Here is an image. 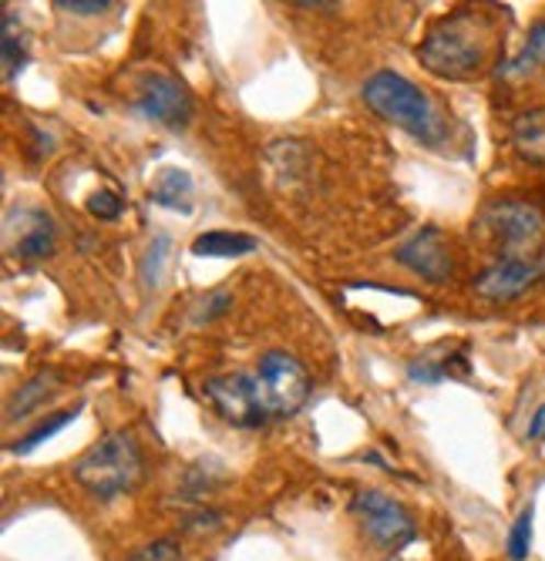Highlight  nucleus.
Instances as JSON below:
<instances>
[{"mask_svg": "<svg viewBox=\"0 0 545 561\" xmlns=\"http://www.w3.org/2000/svg\"><path fill=\"white\" fill-rule=\"evenodd\" d=\"M310 393L307 370L289 353H263L250 374H229L206 383V397L223 421L236 427H257L266 421L289 417L304 407Z\"/></svg>", "mask_w": 545, "mask_h": 561, "instance_id": "obj_1", "label": "nucleus"}, {"mask_svg": "<svg viewBox=\"0 0 545 561\" xmlns=\"http://www.w3.org/2000/svg\"><path fill=\"white\" fill-rule=\"evenodd\" d=\"M421 65L449 81H462L481 71L485 58H488V41H485V27L475 14L462 11L444 18L418 47Z\"/></svg>", "mask_w": 545, "mask_h": 561, "instance_id": "obj_2", "label": "nucleus"}, {"mask_svg": "<svg viewBox=\"0 0 545 561\" xmlns=\"http://www.w3.org/2000/svg\"><path fill=\"white\" fill-rule=\"evenodd\" d=\"M364 101L381 118L411 131L415 138H421L428 145H438L444 135V122L434 108V101L418 84H411L408 78L394 75V71L371 75L364 84Z\"/></svg>", "mask_w": 545, "mask_h": 561, "instance_id": "obj_3", "label": "nucleus"}, {"mask_svg": "<svg viewBox=\"0 0 545 561\" xmlns=\"http://www.w3.org/2000/svg\"><path fill=\"white\" fill-rule=\"evenodd\" d=\"M141 478V450L132 434H105L75 461V481L102 501L128 494Z\"/></svg>", "mask_w": 545, "mask_h": 561, "instance_id": "obj_4", "label": "nucleus"}, {"mask_svg": "<svg viewBox=\"0 0 545 561\" xmlns=\"http://www.w3.org/2000/svg\"><path fill=\"white\" fill-rule=\"evenodd\" d=\"M481 226L506 249V256H532V245L545 236V216L538 206L522 198H499L481 213Z\"/></svg>", "mask_w": 545, "mask_h": 561, "instance_id": "obj_5", "label": "nucleus"}, {"mask_svg": "<svg viewBox=\"0 0 545 561\" xmlns=\"http://www.w3.org/2000/svg\"><path fill=\"white\" fill-rule=\"evenodd\" d=\"M351 512L361 522V528L367 531V538L377 541L387 551L405 548L418 535L415 518L408 515V507L398 497L384 494V491H361V494H354Z\"/></svg>", "mask_w": 545, "mask_h": 561, "instance_id": "obj_6", "label": "nucleus"}, {"mask_svg": "<svg viewBox=\"0 0 545 561\" xmlns=\"http://www.w3.org/2000/svg\"><path fill=\"white\" fill-rule=\"evenodd\" d=\"M135 112L148 122L182 128L192 118V98H189L182 81H175L169 75H152V78H145L138 88Z\"/></svg>", "mask_w": 545, "mask_h": 561, "instance_id": "obj_7", "label": "nucleus"}, {"mask_svg": "<svg viewBox=\"0 0 545 561\" xmlns=\"http://www.w3.org/2000/svg\"><path fill=\"white\" fill-rule=\"evenodd\" d=\"M542 276H545V260H538V256H502L499 263H491L475 279V293L485 299H515L529 286H535Z\"/></svg>", "mask_w": 545, "mask_h": 561, "instance_id": "obj_8", "label": "nucleus"}, {"mask_svg": "<svg viewBox=\"0 0 545 561\" xmlns=\"http://www.w3.org/2000/svg\"><path fill=\"white\" fill-rule=\"evenodd\" d=\"M394 256H398L401 266H408L411 273H418V276L431 279V283H444V279L452 276V270H455L449 242H444L441 229H434V226H428L418 236H411L398 252H394Z\"/></svg>", "mask_w": 545, "mask_h": 561, "instance_id": "obj_9", "label": "nucleus"}, {"mask_svg": "<svg viewBox=\"0 0 545 561\" xmlns=\"http://www.w3.org/2000/svg\"><path fill=\"white\" fill-rule=\"evenodd\" d=\"M260 242L246 232H223V229H213V232H203L200 239L192 242V252L195 256H209V260H229V256H246V252H253Z\"/></svg>", "mask_w": 545, "mask_h": 561, "instance_id": "obj_10", "label": "nucleus"}, {"mask_svg": "<svg viewBox=\"0 0 545 561\" xmlns=\"http://www.w3.org/2000/svg\"><path fill=\"white\" fill-rule=\"evenodd\" d=\"M515 151L529 162H545V108H532L512 125Z\"/></svg>", "mask_w": 545, "mask_h": 561, "instance_id": "obj_11", "label": "nucleus"}, {"mask_svg": "<svg viewBox=\"0 0 545 561\" xmlns=\"http://www.w3.org/2000/svg\"><path fill=\"white\" fill-rule=\"evenodd\" d=\"M52 393H58V374H55V370H41V374L31 377L24 387H18V397H14L11 407H8V417L18 421V417H27V414H34V411H41L44 400L52 397Z\"/></svg>", "mask_w": 545, "mask_h": 561, "instance_id": "obj_12", "label": "nucleus"}, {"mask_svg": "<svg viewBox=\"0 0 545 561\" xmlns=\"http://www.w3.org/2000/svg\"><path fill=\"white\" fill-rule=\"evenodd\" d=\"M148 195H152V202H159V206H166V209L189 213L192 209V179L182 169H169V172H162V179L152 185Z\"/></svg>", "mask_w": 545, "mask_h": 561, "instance_id": "obj_13", "label": "nucleus"}, {"mask_svg": "<svg viewBox=\"0 0 545 561\" xmlns=\"http://www.w3.org/2000/svg\"><path fill=\"white\" fill-rule=\"evenodd\" d=\"M169 260H172V239L169 236H156L152 242H148L145 256H141V266H138V276H141L145 289H159L162 286Z\"/></svg>", "mask_w": 545, "mask_h": 561, "instance_id": "obj_14", "label": "nucleus"}, {"mask_svg": "<svg viewBox=\"0 0 545 561\" xmlns=\"http://www.w3.org/2000/svg\"><path fill=\"white\" fill-rule=\"evenodd\" d=\"M52 249H55V229H52V222H47L44 216H37L34 226L18 239V256H24V260H41V256H47Z\"/></svg>", "mask_w": 545, "mask_h": 561, "instance_id": "obj_15", "label": "nucleus"}, {"mask_svg": "<svg viewBox=\"0 0 545 561\" xmlns=\"http://www.w3.org/2000/svg\"><path fill=\"white\" fill-rule=\"evenodd\" d=\"M542 61H545V21H538V24L529 31L525 47L519 50V58H515L506 71H509V75H529V71H535Z\"/></svg>", "mask_w": 545, "mask_h": 561, "instance_id": "obj_16", "label": "nucleus"}, {"mask_svg": "<svg viewBox=\"0 0 545 561\" xmlns=\"http://www.w3.org/2000/svg\"><path fill=\"white\" fill-rule=\"evenodd\" d=\"M128 561H185V558H182V545L175 538H156V541L141 545L138 551H132Z\"/></svg>", "mask_w": 545, "mask_h": 561, "instance_id": "obj_17", "label": "nucleus"}, {"mask_svg": "<svg viewBox=\"0 0 545 561\" xmlns=\"http://www.w3.org/2000/svg\"><path fill=\"white\" fill-rule=\"evenodd\" d=\"M532 548V504L515 518L512 531H509V558L512 561H525Z\"/></svg>", "mask_w": 545, "mask_h": 561, "instance_id": "obj_18", "label": "nucleus"}, {"mask_svg": "<svg viewBox=\"0 0 545 561\" xmlns=\"http://www.w3.org/2000/svg\"><path fill=\"white\" fill-rule=\"evenodd\" d=\"M75 421V411H61V414H52L47 421H41L27 437H24V444H18V454H27L31 447H37L41 440H47V437H55L65 424H71Z\"/></svg>", "mask_w": 545, "mask_h": 561, "instance_id": "obj_19", "label": "nucleus"}, {"mask_svg": "<svg viewBox=\"0 0 545 561\" xmlns=\"http://www.w3.org/2000/svg\"><path fill=\"white\" fill-rule=\"evenodd\" d=\"M24 61V44H21V34H14V24L11 18H4V78L11 81L14 71L21 68Z\"/></svg>", "mask_w": 545, "mask_h": 561, "instance_id": "obj_20", "label": "nucleus"}, {"mask_svg": "<svg viewBox=\"0 0 545 561\" xmlns=\"http://www.w3.org/2000/svg\"><path fill=\"white\" fill-rule=\"evenodd\" d=\"M88 213L98 219H118L122 216V198L115 192H94L88 198Z\"/></svg>", "mask_w": 545, "mask_h": 561, "instance_id": "obj_21", "label": "nucleus"}, {"mask_svg": "<svg viewBox=\"0 0 545 561\" xmlns=\"http://www.w3.org/2000/svg\"><path fill=\"white\" fill-rule=\"evenodd\" d=\"M55 8L58 11H68V14H78V18H94V14L112 11L109 0H88V4H81V0H58Z\"/></svg>", "mask_w": 545, "mask_h": 561, "instance_id": "obj_22", "label": "nucleus"}, {"mask_svg": "<svg viewBox=\"0 0 545 561\" xmlns=\"http://www.w3.org/2000/svg\"><path fill=\"white\" fill-rule=\"evenodd\" d=\"M408 377H411L415 383H438V380L444 377V370L434 367L431 360H415V364L408 367Z\"/></svg>", "mask_w": 545, "mask_h": 561, "instance_id": "obj_23", "label": "nucleus"}, {"mask_svg": "<svg viewBox=\"0 0 545 561\" xmlns=\"http://www.w3.org/2000/svg\"><path fill=\"white\" fill-rule=\"evenodd\" d=\"M232 302V296L229 293H216V296H209V299H203V310H200V317L195 320H213V317H219V313H226V306Z\"/></svg>", "mask_w": 545, "mask_h": 561, "instance_id": "obj_24", "label": "nucleus"}, {"mask_svg": "<svg viewBox=\"0 0 545 561\" xmlns=\"http://www.w3.org/2000/svg\"><path fill=\"white\" fill-rule=\"evenodd\" d=\"M538 437H545V403L538 407L532 424H529V440H538Z\"/></svg>", "mask_w": 545, "mask_h": 561, "instance_id": "obj_25", "label": "nucleus"}]
</instances>
